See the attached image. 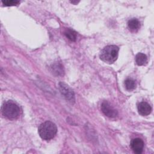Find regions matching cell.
I'll return each mask as SVG.
<instances>
[{
    "mask_svg": "<svg viewBox=\"0 0 154 154\" xmlns=\"http://www.w3.org/2000/svg\"><path fill=\"white\" fill-rule=\"evenodd\" d=\"M57 132V126L52 122L46 121L42 123L38 128L40 137L44 140H50L54 138Z\"/></svg>",
    "mask_w": 154,
    "mask_h": 154,
    "instance_id": "obj_1",
    "label": "cell"
},
{
    "mask_svg": "<svg viewBox=\"0 0 154 154\" xmlns=\"http://www.w3.org/2000/svg\"><path fill=\"white\" fill-rule=\"evenodd\" d=\"M119 48L116 45H108L104 47L100 53V58L104 62L112 64L114 63L119 55Z\"/></svg>",
    "mask_w": 154,
    "mask_h": 154,
    "instance_id": "obj_2",
    "label": "cell"
},
{
    "mask_svg": "<svg viewBox=\"0 0 154 154\" xmlns=\"http://www.w3.org/2000/svg\"><path fill=\"white\" fill-rule=\"evenodd\" d=\"M1 111L6 118L12 120L18 118L20 114L19 106L12 100L4 102L2 106Z\"/></svg>",
    "mask_w": 154,
    "mask_h": 154,
    "instance_id": "obj_3",
    "label": "cell"
},
{
    "mask_svg": "<svg viewBox=\"0 0 154 154\" xmlns=\"http://www.w3.org/2000/svg\"><path fill=\"white\" fill-rule=\"evenodd\" d=\"M59 88L60 92L67 100L71 103L75 102V95L73 91L68 85L61 82L59 83Z\"/></svg>",
    "mask_w": 154,
    "mask_h": 154,
    "instance_id": "obj_4",
    "label": "cell"
},
{
    "mask_svg": "<svg viewBox=\"0 0 154 154\" xmlns=\"http://www.w3.org/2000/svg\"><path fill=\"white\" fill-rule=\"evenodd\" d=\"M102 112L108 117H115L117 115V111L108 101H103L100 106Z\"/></svg>",
    "mask_w": 154,
    "mask_h": 154,
    "instance_id": "obj_5",
    "label": "cell"
},
{
    "mask_svg": "<svg viewBox=\"0 0 154 154\" xmlns=\"http://www.w3.org/2000/svg\"><path fill=\"white\" fill-rule=\"evenodd\" d=\"M131 147L136 153H141L144 149V142L139 138H135L131 140Z\"/></svg>",
    "mask_w": 154,
    "mask_h": 154,
    "instance_id": "obj_6",
    "label": "cell"
},
{
    "mask_svg": "<svg viewBox=\"0 0 154 154\" xmlns=\"http://www.w3.org/2000/svg\"><path fill=\"white\" fill-rule=\"evenodd\" d=\"M137 108L139 114L143 116L149 115L152 111V108L150 105L146 102H141L139 103Z\"/></svg>",
    "mask_w": 154,
    "mask_h": 154,
    "instance_id": "obj_7",
    "label": "cell"
},
{
    "mask_svg": "<svg viewBox=\"0 0 154 154\" xmlns=\"http://www.w3.org/2000/svg\"><path fill=\"white\" fill-rule=\"evenodd\" d=\"M129 29L132 32L137 31L140 28V23L137 19L133 18L130 19L128 22Z\"/></svg>",
    "mask_w": 154,
    "mask_h": 154,
    "instance_id": "obj_8",
    "label": "cell"
},
{
    "mask_svg": "<svg viewBox=\"0 0 154 154\" xmlns=\"http://www.w3.org/2000/svg\"><path fill=\"white\" fill-rule=\"evenodd\" d=\"M135 62L138 66L146 65L147 63V57L146 55L143 53H138L135 56Z\"/></svg>",
    "mask_w": 154,
    "mask_h": 154,
    "instance_id": "obj_9",
    "label": "cell"
},
{
    "mask_svg": "<svg viewBox=\"0 0 154 154\" xmlns=\"http://www.w3.org/2000/svg\"><path fill=\"white\" fill-rule=\"evenodd\" d=\"M51 68L54 73L56 74L58 76L63 75L64 70H63V67L61 66V64L59 63L54 64H52Z\"/></svg>",
    "mask_w": 154,
    "mask_h": 154,
    "instance_id": "obj_10",
    "label": "cell"
},
{
    "mask_svg": "<svg viewBox=\"0 0 154 154\" xmlns=\"http://www.w3.org/2000/svg\"><path fill=\"white\" fill-rule=\"evenodd\" d=\"M64 35L67 38L72 42H75L76 39V33L72 29L68 28L64 32Z\"/></svg>",
    "mask_w": 154,
    "mask_h": 154,
    "instance_id": "obj_11",
    "label": "cell"
},
{
    "mask_svg": "<svg viewBox=\"0 0 154 154\" xmlns=\"http://www.w3.org/2000/svg\"><path fill=\"white\" fill-rule=\"evenodd\" d=\"M125 85L126 88L129 91L133 90L134 89H135V86H136L135 81L133 80L132 79H131V78H127L125 80Z\"/></svg>",
    "mask_w": 154,
    "mask_h": 154,
    "instance_id": "obj_12",
    "label": "cell"
},
{
    "mask_svg": "<svg viewBox=\"0 0 154 154\" xmlns=\"http://www.w3.org/2000/svg\"><path fill=\"white\" fill-rule=\"evenodd\" d=\"M3 5L5 6H13V5H16L18 4H19V1H13V0H7V1H2Z\"/></svg>",
    "mask_w": 154,
    "mask_h": 154,
    "instance_id": "obj_13",
    "label": "cell"
},
{
    "mask_svg": "<svg viewBox=\"0 0 154 154\" xmlns=\"http://www.w3.org/2000/svg\"><path fill=\"white\" fill-rule=\"evenodd\" d=\"M78 2V1H76V2H75V1H71V3H72V4H77Z\"/></svg>",
    "mask_w": 154,
    "mask_h": 154,
    "instance_id": "obj_14",
    "label": "cell"
}]
</instances>
